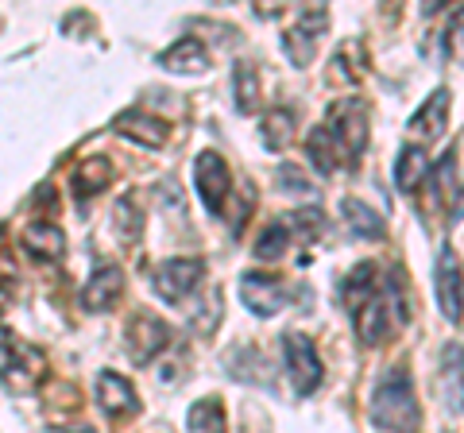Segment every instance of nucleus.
Returning a JSON list of instances; mask_svg holds the SVG:
<instances>
[{
	"instance_id": "1",
	"label": "nucleus",
	"mask_w": 464,
	"mask_h": 433,
	"mask_svg": "<svg viewBox=\"0 0 464 433\" xmlns=\"http://www.w3.org/2000/svg\"><path fill=\"white\" fill-rule=\"evenodd\" d=\"M372 426L380 433H418V426H422V410H418V395L406 368H391L375 383Z\"/></svg>"
},
{
	"instance_id": "2",
	"label": "nucleus",
	"mask_w": 464,
	"mask_h": 433,
	"mask_svg": "<svg viewBox=\"0 0 464 433\" xmlns=\"http://www.w3.org/2000/svg\"><path fill=\"white\" fill-rule=\"evenodd\" d=\"M325 136L333 143V155H337V167H356L360 155L368 148V105L356 97L333 101L325 112Z\"/></svg>"
},
{
	"instance_id": "3",
	"label": "nucleus",
	"mask_w": 464,
	"mask_h": 433,
	"mask_svg": "<svg viewBox=\"0 0 464 433\" xmlns=\"http://www.w3.org/2000/svg\"><path fill=\"white\" fill-rule=\"evenodd\" d=\"M43 375H47V356L35 344L0 333V380H5V387H12L16 395H27L43 383Z\"/></svg>"
},
{
	"instance_id": "4",
	"label": "nucleus",
	"mask_w": 464,
	"mask_h": 433,
	"mask_svg": "<svg viewBox=\"0 0 464 433\" xmlns=\"http://www.w3.org/2000/svg\"><path fill=\"white\" fill-rule=\"evenodd\" d=\"M391 313L399 317V322H406V306H402V291L399 286H380L372 298H364L360 306L353 310V329H356V337L364 341V344H380L387 341L391 333Z\"/></svg>"
},
{
	"instance_id": "5",
	"label": "nucleus",
	"mask_w": 464,
	"mask_h": 433,
	"mask_svg": "<svg viewBox=\"0 0 464 433\" xmlns=\"http://www.w3.org/2000/svg\"><path fill=\"white\" fill-rule=\"evenodd\" d=\"M283 360H286V375H290V387H295V395H314L317 387H322L325 368H322V356H317L310 337L286 333L283 337Z\"/></svg>"
},
{
	"instance_id": "6",
	"label": "nucleus",
	"mask_w": 464,
	"mask_h": 433,
	"mask_svg": "<svg viewBox=\"0 0 464 433\" xmlns=\"http://www.w3.org/2000/svg\"><path fill=\"white\" fill-rule=\"evenodd\" d=\"M325 27H329V12L322 5L302 8L295 16V24L286 27V35H283L286 59L295 66H310L314 54H317V43H322V35H325Z\"/></svg>"
},
{
	"instance_id": "7",
	"label": "nucleus",
	"mask_w": 464,
	"mask_h": 433,
	"mask_svg": "<svg viewBox=\"0 0 464 433\" xmlns=\"http://www.w3.org/2000/svg\"><path fill=\"white\" fill-rule=\"evenodd\" d=\"M124 349H128V360H132V364L148 368L159 352L170 349L167 322H163V317H155V313H148V310H140L132 322H128V329H124Z\"/></svg>"
},
{
	"instance_id": "8",
	"label": "nucleus",
	"mask_w": 464,
	"mask_h": 433,
	"mask_svg": "<svg viewBox=\"0 0 464 433\" xmlns=\"http://www.w3.org/2000/svg\"><path fill=\"white\" fill-rule=\"evenodd\" d=\"M194 186H198V201L206 206L209 216H221L225 197L232 194V175L228 163L217 151H201L194 159Z\"/></svg>"
},
{
	"instance_id": "9",
	"label": "nucleus",
	"mask_w": 464,
	"mask_h": 433,
	"mask_svg": "<svg viewBox=\"0 0 464 433\" xmlns=\"http://www.w3.org/2000/svg\"><path fill=\"white\" fill-rule=\"evenodd\" d=\"M201 275H206V264H201V259L174 255V259H163V264L151 271V286L163 302H182V298L194 294Z\"/></svg>"
},
{
	"instance_id": "10",
	"label": "nucleus",
	"mask_w": 464,
	"mask_h": 433,
	"mask_svg": "<svg viewBox=\"0 0 464 433\" xmlns=\"http://www.w3.org/2000/svg\"><path fill=\"white\" fill-rule=\"evenodd\" d=\"M438 399L449 414H464V344L449 341L438 360Z\"/></svg>"
},
{
	"instance_id": "11",
	"label": "nucleus",
	"mask_w": 464,
	"mask_h": 433,
	"mask_svg": "<svg viewBox=\"0 0 464 433\" xmlns=\"http://www.w3.org/2000/svg\"><path fill=\"white\" fill-rule=\"evenodd\" d=\"M240 302L256 317H275L286 306V286L271 275H259V271H244L240 275Z\"/></svg>"
},
{
	"instance_id": "12",
	"label": "nucleus",
	"mask_w": 464,
	"mask_h": 433,
	"mask_svg": "<svg viewBox=\"0 0 464 433\" xmlns=\"http://www.w3.org/2000/svg\"><path fill=\"white\" fill-rule=\"evenodd\" d=\"M97 402H101V410H105L109 422H124V418H132L140 410L136 387L128 383L124 375H116V371H101L97 375Z\"/></svg>"
},
{
	"instance_id": "13",
	"label": "nucleus",
	"mask_w": 464,
	"mask_h": 433,
	"mask_svg": "<svg viewBox=\"0 0 464 433\" xmlns=\"http://www.w3.org/2000/svg\"><path fill=\"white\" fill-rule=\"evenodd\" d=\"M433 279H438V306H441V313L453 325H460V317H464V286H460V264H457L453 248H441L438 275Z\"/></svg>"
},
{
	"instance_id": "14",
	"label": "nucleus",
	"mask_w": 464,
	"mask_h": 433,
	"mask_svg": "<svg viewBox=\"0 0 464 433\" xmlns=\"http://www.w3.org/2000/svg\"><path fill=\"white\" fill-rule=\"evenodd\" d=\"M121 291H124V275H121V267H112V264L97 267L93 275H90V283L82 286V310H90V313L109 310L112 302L121 298Z\"/></svg>"
},
{
	"instance_id": "15",
	"label": "nucleus",
	"mask_w": 464,
	"mask_h": 433,
	"mask_svg": "<svg viewBox=\"0 0 464 433\" xmlns=\"http://www.w3.org/2000/svg\"><path fill=\"white\" fill-rule=\"evenodd\" d=\"M116 132H121L124 140L140 143V148H163V143L170 140V128L163 120L151 117V112H136V109L116 117Z\"/></svg>"
},
{
	"instance_id": "16",
	"label": "nucleus",
	"mask_w": 464,
	"mask_h": 433,
	"mask_svg": "<svg viewBox=\"0 0 464 433\" xmlns=\"http://www.w3.org/2000/svg\"><path fill=\"white\" fill-rule=\"evenodd\" d=\"M445 128H449V90H433L426 97V105L411 117V132L422 143H433Z\"/></svg>"
},
{
	"instance_id": "17",
	"label": "nucleus",
	"mask_w": 464,
	"mask_h": 433,
	"mask_svg": "<svg viewBox=\"0 0 464 433\" xmlns=\"http://www.w3.org/2000/svg\"><path fill=\"white\" fill-rule=\"evenodd\" d=\"M159 63H163V70H174V74H201V70H209V54L201 47V39L182 35L159 54Z\"/></svg>"
},
{
	"instance_id": "18",
	"label": "nucleus",
	"mask_w": 464,
	"mask_h": 433,
	"mask_svg": "<svg viewBox=\"0 0 464 433\" xmlns=\"http://www.w3.org/2000/svg\"><path fill=\"white\" fill-rule=\"evenodd\" d=\"M426 178H430L426 151L418 148V143H406V148L399 151V159H395V186L402 194H418L426 186Z\"/></svg>"
},
{
	"instance_id": "19",
	"label": "nucleus",
	"mask_w": 464,
	"mask_h": 433,
	"mask_svg": "<svg viewBox=\"0 0 464 433\" xmlns=\"http://www.w3.org/2000/svg\"><path fill=\"white\" fill-rule=\"evenodd\" d=\"M109 182H112V163L109 159H82V163L74 167V175H70V186H74V197H93L101 190H109Z\"/></svg>"
},
{
	"instance_id": "20",
	"label": "nucleus",
	"mask_w": 464,
	"mask_h": 433,
	"mask_svg": "<svg viewBox=\"0 0 464 433\" xmlns=\"http://www.w3.org/2000/svg\"><path fill=\"white\" fill-rule=\"evenodd\" d=\"M24 252H32L35 259H63L66 252V236L63 228L51 221H35L24 228Z\"/></svg>"
},
{
	"instance_id": "21",
	"label": "nucleus",
	"mask_w": 464,
	"mask_h": 433,
	"mask_svg": "<svg viewBox=\"0 0 464 433\" xmlns=\"http://www.w3.org/2000/svg\"><path fill=\"white\" fill-rule=\"evenodd\" d=\"M186 429H190V433H228L221 399H217V395L198 399L190 407V418H186Z\"/></svg>"
},
{
	"instance_id": "22",
	"label": "nucleus",
	"mask_w": 464,
	"mask_h": 433,
	"mask_svg": "<svg viewBox=\"0 0 464 433\" xmlns=\"http://www.w3.org/2000/svg\"><path fill=\"white\" fill-rule=\"evenodd\" d=\"M344 216H348V225H353V233L356 236H368V240H380L387 233V225H383V216L375 213L368 201H360V197H344Z\"/></svg>"
},
{
	"instance_id": "23",
	"label": "nucleus",
	"mask_w": 464,
	"mask_h": 433,
	"mask_svg": "<svg viewBox=\"0 0 464 433\" xmlns=\"http://www.w3.org/2000/svg\"><path fill=\"white\" fill-rule=\"evenodd\" d=\"M264 148L267 151H283L290 140H295V112L290 109H271L264 117Z\"/></svg>"
},
{
	"instance_id": "24",
	"label": "nucleus",
	"mask_w": 464,
	"mask_h": 433,
	"mask_svg": "<svg viewBox=\"0 0 464 433\" xmlns=\"http://www.w3.org/2000/svg\"><path fill=\"white\" fill-rule=\"evenodd\" d=\"M232 97H237L240 112H256V105H259V74H256L252 63H237V70H232Z\"/></svg>"
},
{
	"instance_id": "25",
	"label": "nucleus",
	"mask_w": 464,
	"mask_h": 433,
	"mask_svg": "<svg viewBox=\"0 0 464 433\" xmlns=\"http://www.w3.org/2000/svg\"><path fill=\"white\" fill-rule=\"evenodd\" d=\"M286 244H290V228H286V221H271L264 233L256 236V255L259 259H279L283 252H286Z\"/></svg>"
},
{
	"instance_id": "26",
	"label": "nucleus",
	"mask_w": 464,
	"mask_h": 433,
	"mask_svg": "<svg viewBox=\"0 0 464 433\" xmlns=\"http://www.w3.org/2000/svg\"><path fill=\"white\" fill-rule=\"evenodd\" d=\"M306 151H310V159H314V170H317V175H333V170H337V155H333V143H329V136H325L322 124H317L314 132L306 136Z\"/></svg>"
},
{
	"instance_id": "27",
	"label": "nucleus",
	"mask_w": 464,
	"mask_h": 433,
	"mask_svg": "<svg viewBox=\"0 0 464 433\" xmlns=\"http://www.w3.org/2000/svg\"><path fill=\"white\" fill-rule=\"evenodd\" d=\"M112 216H116V233H121V240L124 244H136L140 240V228H143L140 213H136V201L132 197H121L112 206Z\"/></svg>"
},
{
	"instance_id": "28",
	"label": "nucleus",
	"mask_w": 464,
	"mask_h": 433,
	"mask_svg": "<svg viewBox=\"0 0 464 433\" xmlns=\"http://www.w3.org/2000/svg\"><path fill=\"white\" fill-rule=\"evenodd\" d=\"M286 228H290L295 236H302V240H314V236L325 228V216L317 213V209H302V213L290 216V225H286Z\"/></svg>"
},
{
	"instance_id": "29",
	"label": "nucleus",
	"mask_w": 464,
	"mask_h": 433,
	"mask_svg": "<svg viewBox=\"0 0 464 433\" xmlns=\"http://www.w3.org/2000/svg\"><path fill=\"white\" fill-rule=\"evenodd\" d=\"M445 51L453 54V63L464 66V8H457L449 16V27H445Z\"/></svg>"
},
{
	"instance_id": "30",
	"label": "nucleus",
	"mask_w": 464,
	"mask_h": 433,
	"mask_svg": "<svg viewBox=\"0 0 464 433\" xmlns=\"http://www.w3.org/2000/svg\"><path fill=\"white\" fill-rule=\"evenodd\" d=\"M279 186L286 194H306L310 190V182L302 178V170H295V167H279Z\"/></svg>"
}]
</instances>
